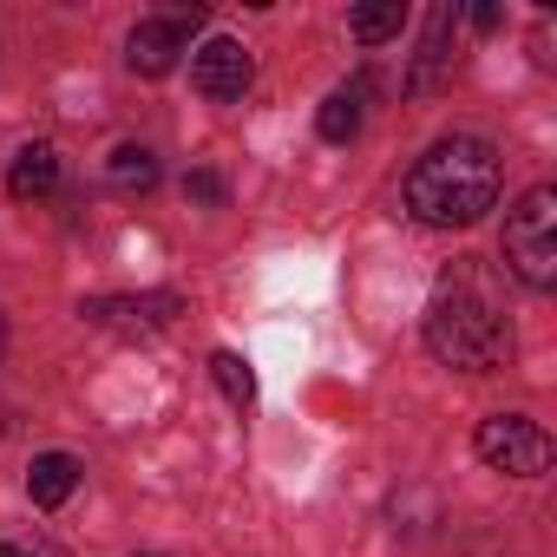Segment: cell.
Segmentation results:
<instances>
[{"label": "cell", "mask_w": 557, "mask_h": 557, "mask_svg": "<svg viewBox=\"0 0 557 557\" xmlns=\"http://www.w3.org/2000/svg\"><path fill=\"white\" fill-rule=\"evenodd\" d=\"M498 184H505L498 151L472 132H453L407 171V210L426 230H466L498 203Z\"/></svg>", "instance_id": "6da1fadb"}, {"label": "cell", "mask_w": 557, "mask_h": 557, "mask_svg": "<svg viewBox=\"0 0 557 557\" xmlns=\"http://www.w3.org/2000/svg\"><path fill=\"white\" fill-rule=\"evenodd\" d=\"M426 348H433V361H446L459 374H485V368H498L511 355V322L498 315L492 296L472 289V275L459 269L426 302Z\"/></svg>", "instance_id": "7a4b0ae2"}, {"label": "cell", "mask_w": 557, "mask_h": 557, "mask_svg": "<svg viewBox=\"0 0 557 557\" xmlns=\"http://www.w3.org/2000/svg\"><path fill=\"white\" fill-rule=\"evenodd\" d=\"M505 262L524 289H550L557 283V190L531 184L511 210H505Z\"/></svg>", "instance_id": "3957f363"}, {"label": "cell", "mask_w": 557, "mask_h": 557, "mask_svg": "<svg viewBox=\"0 0 557 557\" xmlns=\"http://www.w3.org/2000/svg\"><path fill=\"white\" fill-rule=\"evenodd\" d=\"M472 446H479V459H485L492 472H505V479H537V472L550 466V433H544L537 420H524V413H492V420H479Z\"/></svg>", "instance_id": "277c9868"}, {"label": "cell", "mask_w": 557, "mask_h": 557, "mask_svg": "<svg viewBox=\"0 0 557 557\" xmlns=\"http://www.w3.org/2000/svg\"><path fill=\"white\" fill-rule=\"evenodd\" d=\"M210 21V8H171V14H151V21H138L132 27V40H125V66L132 73H145V79H164L171 66H177V53H184V40L197 34Z\"/></svg>", "instance_id": "5b68a950"}, {"label": "cell", "mask_w": 557, "mask_h": 557, "mask_svg": "<svg viewBox=\"0 0 557 557\" xmlns=\"http://www.w3.org/2000/svg\"><path fill=\"white\" fill-rule=\"evenodd\" d=\"M249 79H256V60H249V47L230 40V34H216V40H203V47L190 53V86H197L210 106H236V99L249 92Z\"/></svg>", "instance_id": "8992f818"}, {"label": "cell", "mask_w": 557, "mask_h": 557, "mask_svg": "<svg viewBox=\"0 0 557 557\" xmlns=\"http://www.w3.org/2000/svg\"><path fill=\"white\" fill-rule=\"evenodd\" d=\"M177 309H184V302H177L171 289H151V296H99V302H86V315H92L99 329H119V335H151V329H164Z\"/></svg>", "instance_id": "52a82bcc"}, {"label": "cell", "mask_w": 557, "mask_h": 557, "mask_svg": "<svg viewBox=\"0 0 557 557\" xmlns=\"http://www.w3.org/2000/svg\"><path fill=\"white\" fill-rule=\"evenodd\" d=\"M73 492H79V459H73V453H40V459L27 466V498H34L40 511H60Z\"/></svg>", "instance_id": "ba28073f"}, {"label": "cell", "mask_w": 557, "mask_h": 557, "mask_svg": "<svg viewBox=\"0 0 557 557\" xmlns=\"http://www.w3.org/2000/svg\"><path fill=\"white\" fill-rule=\"evenodd\" d=\"M446 27H453V8H433V14H426V40H420V60H413V73H407V92H433V86L446 79V66H453Z\"/></svg>", "instance_id": "9c48e42d"}, {"label": "cell", "mask_w": 557, "mask_h": 557, "mask_svg": "<svg viewBox=\"0 0 557 557\" xmlns=\"http://www.w3.org/2000/svg\"><path fill=\"white\" fill-rule=\"evenodd\" d=\"M53 184H60V151H53V145H27V151L14 158V171H8V190H14L21 203L47 197Z\"/></svg>", "instance_id": "30bf717a"}, {"label": "cell", "mask_w": 557, "mask_h": 557, "mask_svg": "<svg viewBox=\"0 0 557 557\" xmlns=\"http://www.w3.org/2000/svg\"><path fill=\"white\" fill-rule=\"evenodd\" d=\"M361 99H368V86H342V92H329L322 112H315V132H322L329 145H348V138L361 132Z\"/></svg>", "instance_id": "8fae6325"}, {"label": "cell", "mask_w": 557, "mask_h": 557, "mask_svg": "<svg viewBox=\"0 0 557 557\" xmlns=\"http://www.w3.org/2000/svg\"><path fill=\"white\" fill-rule=\"evenodd\" d=\"M400 27H407V8H400V0H368V8L348 14V34H355L361 47H381V40H394Z\"/></svg>", "instance_id": "7c38bea8"}, {"label": "cell", "mask_w": 557, "mask_h": 557, "mask_svg": "<svg viewBox=\"0 0 557 557\" xmlns=\"http://www.w3.org/2000/svg\"><path fill=\"white\" fill-rule=\"evenodd\" d=\"M106 177H112L119 190H151V184H158V158H151L145 145H119V151L106 158Z\"/></svg>", "instance_id": "4fadbf2b"}, {"label": "cell", "mask_w": 557, "mask_h": 557, "mask_svg": "<svg viewBox=\"0 0 557 557\" xmlns=\"http://www.w3.org/2000/svg\"><path fill=\"white\" fill-rule=\"evenodd\" d=\"M210 381L223 387L230 407H249V400H256V374H249V361H243L236 348H216V355H210Z\"/></svg>", "instance_id": "5bb4252c"}, {"label": "cell", "mask_w": 557, "mask_h": 557, "mask_svg": "<svg viewBox=\"0 0 557 557\" xmlns=\"http://www.w3.org/2000/svg\"><path fill=\"white\" fill-rule=\"evenodd\" d=\"M184 197H197V203H223V177H216V171H190V177H184Z\"/></svg>", "instance_id": "9a60e30c"}, {"label": "cell", "mask_w": 557, "mask_h": 557, "mask_svg": "<svg viewBox=\"0 0 557 557\" xmlns=\"http://www.w3.org/2000/svg\"><path fill=\"white\" fill-rule=\"evenodd\" d=\"M0 557H53L40 537H0Z\"/></svg>", "instance_id": "2e32d148"}, {"label": "cell", "mask_w": 557, "mask_h": 557, "mask_svg": "<svg viewBox=\"0 0 557 557\" xmlns=\"http://www.w3.org/2000/svg\"><path fill=\"white\" fill-rule=\"evenodd\" d=\"M0 355H8V322H0Z\"/></svg>", "instance_id": "e0dca14e"}]
</instances>
